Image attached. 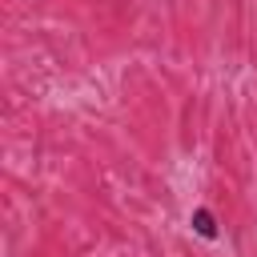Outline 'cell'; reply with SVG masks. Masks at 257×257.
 <instances>
[{
  "instance_id": "1",
  "label": "cell",
  "mask_w": 257,
  "mask_h": 257,
  "mask_svg": "<svg viewBox=\"0 0 257 257\" xmlns=\"http://www.w3.org/2000/svg\"><path fill=\"white\" fill-rule=\"evenodd\" d=\"M193 229H197L201 237L213 241V237H217V217H213L209 209H193Z\"/></svg>"
}]
</instances>
